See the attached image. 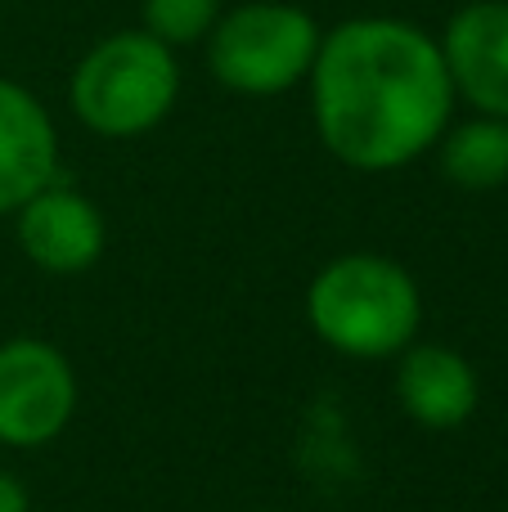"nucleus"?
<instances>
[{
  "label": "nucleus",
  "instance_id": "10",
  "mask_svg": "<svg viewBox=\"0 0 508 512\" xmlns=\"http://www.w3.org/2000/svg\"><path fill=\"white\" fill-rule=\"evenodd\" d=\"M437 167L464 194H491L508 185V122L473 113L468 122H450L437 140Z\"/></svg>",
  "mask_w": 508,
  "mask_h": 512
},
{
  "label": "nucleus",
  "instance_id": "11",
  "mask_svg": "<svg viewBox=\"0 0 508 512\" xmlns=\"http://www.w3.org/2000/svg\"><path fill=\"white\" fill-rule=\"evenodd\" d=\"M216 18H221V0H140V27L171 50L203 45Z\"/></svg>",
  "mask_w": 508,
  "mask_h": 512
},
{
  "label": "nucleus",
  "instance_id": "8",
  "mask_svg": "<svg viewBox=\"0 0 508 512\" xmlns=\"http://www.w3.org/2000/svg\"><path fill=\"white\" fill-rule=\"evenodd\" d=\"M63 144L50 108L14 77H0V216L63 176Z\"/></svg>",
  "mask_w": 508,
  "mask_h": 512
},
{
  "label": "nucleus",
  "instance_id": "1",
  "mask_svg": "<svg viewBox=\"0 0 508 512\" xmlns=\"http://www.w3.org/2000/svg\"><path fill=\"white\" fill-rule=\"evenodd\" d=\"M306 90L315 140L360 176L414 167L455 122V90L437 36L392 14L333 23Z\"/></svg>",
  "mask_w": 508,
  "mask_h": 512
},
{
  "label": "nucleus",
  "instance_id": "6",
  "mask_svg": "<svg viewBox=\"0 0 508 512\" xmlns=\"http://www.w3.org/2000/svg\"><path fill=\"white\" fill-rule=\"evenodd\" d=\"M14 239L18 252L41 274L72 279V274H86L104 261L108 221L95 198L59 176L14 212Z\"/></svg>",
  "mask_w": 508,
  "mask_h": 512
},
{
  "label": "nucleus",
  "instance_id": "2",
  "mask_svg": "<svg viewBox=\"0 0 508 512\" xmlns=\"http://www.w3.org/2000/svg\"><path fill=\"white\" fill-rule=\"evenodd\" d=\"M306 324L342 360H396L423 328V292L396 256L342 252L306 283Z\"/></svg>",
  "mask_w": 508,
  "mask_h": 512
},
{
  "label": "nucleus",
  "instance_id": "3",
  "mask_svg": "<svg viewBox=\"0 0 508 512\" xmlns=\"http://www.w3.org/2000/svg\"><path fill=\"white\" fill-rule=\"evenodd\" d=\"M176 50L144 27H126L95 41L68 77L72 117L99 140H140L158 131L180 104Z\"/></svg>",
  "mask_w": 508,
  "mask_h": 512
},
{
  "label": "nucleus",
  "instance_id": "4",
  "mask_svg": "<svg viewBox=\"0 0 508 512\" xmlns=\"http://www.w3.org/2000/svg\"><path fill=\"white\" fill-rule=\"evenodd\" d=\"M320 41L324 27L311 18V9L293 0H243L221 9L207 32V72L234 95L275 99L306 86Z\"/></svg>",
  "mask_w": 508,
  "mask_h": 512
},
{
  "label": "nucleus",
  "instance_id": "7",
  "mask_svg": "<svg viewBox=\"0 0 508 512\" xmlns=\"http://www.w3.org/2000/svg\"><path fill=\"white\" fill-rule=\"evenodd\" d=\"M455 104L508 122V0H468L437 36Z\"/></svg>",
  "mask_w": 508,
  "mask_h": 512
},
{
  "label": "nucleus",
  "instance_id": "12",
  "mask_svg": "<svg viewBox=\"0 0 508 512\" xmlns=\"http://www.w3.org/2000/svg\"><path fill=\"white\" fill-rule=\"evenodd\" d=\"M0 512H32V495L14 472L0 468Z\"/></svg>",
  "mask_w": 508,
  "mask_h": 512
},
{
  "label": "nucleus",
  "instance_id": "5",
  "mask_svg": "<svg viewBox=\"0 0 508 512\" xmlns=\"http://www.w3.org/2000/svg\"><path fill=\"white\" fill-rule=\"evenodd\" d=\"M81 382L54 342L18 333L0 342V445L45 450L72 427Z\"/></svg>",
  "mask_w": 508,
  "mask_h": 512
},
{
  "label": "nucleus",
  "instance_id": "9",
  "mask_svg": "<svg viewBox=\"0 0 508 512\" xmlns=\"http://www.w3.org/2000/svg\"><path fill=\"white\" fill-rule=\"evenodd\" d=\"M396 400L410 423L428 432H455L482 405V378L455 346L410 342L396 355Z\"/></svg>",
  "mask_w": 508,
  "mask_h": 512
}]
</instances>
